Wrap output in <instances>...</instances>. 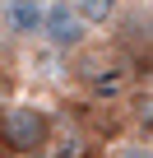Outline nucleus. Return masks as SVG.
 <instances>
[{
    "instance_id": "5",
    "label": "nucleus",
    "mask_w": 153,
    "mask_h": 158,
    "mask_svg": "<svg viewBox=\"0 0 153 158\" xmlns=\"http://www.w3.org/2000/svg\"><path fill=\"white\" fill-rule=\"evenodd\" d=\"M70 5H74V14H79V19L98 33V28H111V23L125 14L130 0H70Z\"/></svg>"
},
{
    "instance_id": "2",
    "label": "nucleus",
    "mask_w": 153,
    "mask_h": 158,
    "mask_svg": "<svg viewBox=\"0 0 153 158\" xmlns=\"http://www.w3.org/2000/svg\"><path fill=\"white\" fill-rule=\"evenodd\" d=\"M37 42H46L56 56H79L84 47H93V28L74 14L70 0H46V10H42V28H37Z\"/></svg>"
},
{
    "instance_id": "3",
    "label": "nucleus",
    "mask_w": 153,
    "mask_h": 158,
    "mask_svg": "<svg viewBox=\"0 0 153 158\" xmlns=\"http://www.w3.org/2000/svg\"><path fill=\"white\" fill-rule=\"evenodd\" d=\"M79 56H88V47H84ZM79 84H84V89H88V98H98V102H102V98H116V93L130 84V65H125L121 56H102V51H98V56H88V60H84Z\"/></svg>"
},
{
    "instance_id": "4",
    "label": "nucleus",
    "mask_w": 153,
    "mask_h": 158,
    "mask_svg": "<svg viewBox=\"0 0 153 158\" xmlns=\"http://www.w3.org/2000/svg\"><path fill=\"white\" fill-rule=\"evenodd\" d=\"M42 10H46V0H0V23L14 42H37Z\"/></svg>"
},
{
    "instance_id": "1",
    "label": "nucleus",
    "mask_w": 153,
    "mask_h": 158,
    "mask_svg": "<svg viewBox=\"0 0 153 158\" xmlns=\"http://www.w3.org/2000/svg\"><path fill=\"white\" fill-rule=\"evenodd\" d=\"M0 144L19 158H42L56 144V121L37 102H5L0 112Z\"/></svg>"
},
{
    "instance_id": "6",
    "label": "nucleus",
    "mask_w": 153,
    "mask_h": 158,
    "mask_svg": "<svg viewBox=\"0 0 153 158\" xmlns=\"http://www.w3.org/2000/svg\"><path fill=\"white\" fill-rule=\"evenodd\" d=\"M111 158H153V144H148V139H125Z\"/></svg>"
}]
</instances>
